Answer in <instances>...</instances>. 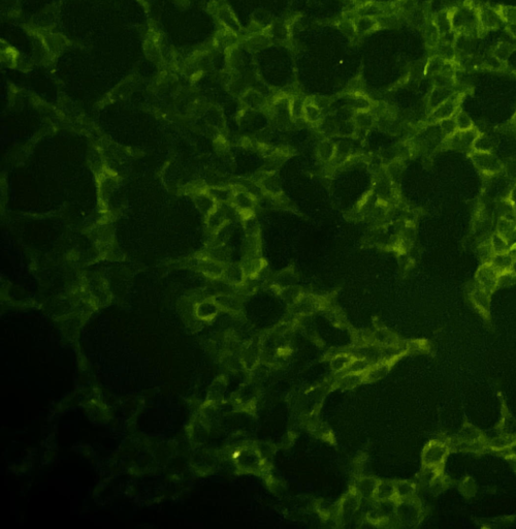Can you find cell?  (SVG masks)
Masks as SVG:
<instances>
[{"label": "cell", "mask_w": 516, "mask_h": 529, "mask_svg": "<svg viewBox=\"0 0 516 529\" xmlns=\"http://www.w3.org/2000/svg\"><path fill=\"white\" fill-rule=\"evenodd\" d=\"M512 452H513V454H514V455H515V457H516V445L512 446Z\"/></svg>", "instance_id": "cb8c5ba5"}, {"label": "cell", "mask_w": 516, "mask_h": 529, "mask_svg": "<svg viewBox=\"0 0 516 529\" xmlns=\"http://www.w3.org/2000/svg\"><path fill=\"white\" fill-rule=\"evenodd\" d=\"M469 157L477 170L483 174L493 175L502 170V163L500 159L492 152L472 150L469 153Z\"/></svg>", "instance_id": "7a4b0ae2"}, {"label": "cell", "mask_w": 516, "mask_h": 529, "mask_svg": "<svg viewBox=\"0 0 516 529\" xmlns=\"http://www.w3.org/2000/svg\"><path fill=\"white\" fill-rule=\"evenodd\" d=\"M464 94L455 92L450 97H448L445 101L436 107L432 114L428 117V123H439L442 120L453 118L455 117L460 109V105L464 99Z\"/></svg>", "instance_id": "6da1fadb"}, {"label": "cell", "mask_w": 516, "mask_h": 529, "mask_svg": "<svg viewBox=\"0 0 516 529\" xmlns=\"http://www.w3.org/2000/svg\"><path fill=\"white\" fill-rule=\"evenodd\" d=\"M499 277L500 272L489 262L483 263V265L479 267L475 275L477 285L489 293H491L493 289L498 286Z\"/></svg>", "instance_id": "3957f363"}, {"label": "cell", "mask_w": 516, "mask_h": 529, "mask_svg": "<svg viewBox=\"0 0 516 529\" xmlns=\"http://www.w3.org/2000/svg\"><path fill=\"white\" fill-rule=\"evenodd\" d=\"M414 491V488L411 484L403 482L400 483L398 486H396V495L400 498H407L409 497Z\"/></svg>", "instance_id": "603a6c76"}, {"label": "cell", "mask_w": 516, "mask_h": 529, "mask_svg": "<svg viewBox=\"0 0 516 529\" xmlns=\"http://www.w3.org/2000/svg\"><path fill=\"white\" fill-rule=\"evenodd\" d=\"M490 245L492 248L493 253H503L511 251L512 248L509 245V243L501 236L499 232L493 234L490 238Z\"/></svg>", "instance_id": "8fae6325"}, {"label": "cell", "mask_w": 516, "mask_h": 529, "mask_svg": "<svg viewBox=\"0 0 516 529\" xmlns=\"http://www.w3.org/2000/svg\"><path fill=\"white\" fill-rule=\"evenodd\" d=\"M352 363V358L347 355H339L332 361V367L335 371H341Z\"/></svg>", "instance_id": "ac0fdd59"}, {"label": "cell", "mask_w": 516, "mask_h": 529, "mask_svg": "<svg viewBox=\"0 0 516 529\" xmlns=\"http://www.w3.org/2000/svg\"><path fill=\"white\" fill-rule=\"evenodd\" d=\"M439 123H440L442 132L446 135V137L453 136L455 133L458 132V126H457V122H456L455 117H453V118H448V119L442 120Z\"/></svg>", "instance_id": "d6986e66"}, {"label": "cell", "mask_w": 516, "mask_h": 529, "mask_svg": "<svg viewBox=\"0 0 516 529\" xmlns=\"http://www.w3.org/2000/svg\"><path fill=\"white\" fill-rule=\"evenodd\" d=\"M513 51V47L509 44H505V43H502L499 45L498 49L494 51V55H496V58L499 60H506L507 58L510 56V54L512 53Z\"/></svg>", "instance_id": "7402d4cb"}, {"label": "cell", "mask_w": 516, "mask_h": 529, "mask_svg": "<svg viewBox=\"0 0 516 529\" xmlns=\"http://www.w3.org/2000/svg\"><path fill=\"white\" fill-rule=\"evenodd\" d=\"M478 135L479 133L475 130V128L473 130L466 132L458 131L453 136L447 137V139L449 140L448 145H450V148L465 150L470 153L473 150V143Z\"/></svg>", "instance_id": "277c9868"}, {"label": "cell", "mask_w": 516, "mask_h": 529, "mask_svg": "<svg viewBox=\"0 0 516 529\" xmlns=\"http://www.w3.org/2000/svg\"><path fill=\"white\" fill-rule=\"evenodd\" d=\"M455 92H451V90L449 88H442V87H437L434 91H433V94L431 96V99H429V103L432 107H434V109L436 107H438L440 103H442L443 101H445L448 97H450L451 95H453Z\"/></svg>", "instance_id": "4fadbf2b"}, {"label": "cell", "mask_w": 516, "mask_h": 529, "mask_svg": "<svg viewBox=\"0 0 516 529\" xmlns=\"http://www.w3.org/2000/svg\"><path fill=\"white\" fill-rule=\"evenodd\" d=\"M473 150L483 151V152H491L492 151L491 140L487 136L479 134L473 143Z\"/></svg>", "instance_id": "9a60e30c"}, {"label": "cell", "mask_w": 516, "mask_h": 529, "mask_svg": "<svg viewBox=\"0 0 516 529\" xmlns=\"http://www.w3.org/2000/svg\"><path fill=\"white\" fill-rule=\"evenodd\" d=\"M501 17L498 15V13L488 11V10H482L478 14V21L480 25L483 28H496L499 26V20Z\"/></svg>", "instance_id": "ba28073f"}, {"label": "cell", "mask_w": 516, "mask_h": 529, "mask_svg": "<svg viewBox=\"0 0 516 529\" xmlns=\"http://www.w3.org/2000/svg\"><path fill=\"white\" fill-rule=\"evenodd\" d=\"M447 448L442 442L433 441L425 447L423 452L424 464L428 467H435L441 464L446 457Z\"/></svg>", "instance_id": "5b68a950"}, {"label": "cell", "mask_w": 516, "mask_h": 529, "mask_svg": "<svg viewBox=\"0 0 516 529\" xmlns=\"http://www.w3.org/2000/svg\"><path fill=\"white\" fill-rule=\"evenodd\" d=\"M489 292L485 291L477 285V287L472 292V299L478 307H480L483 310H487L489 305Z\"/></svg>", "instance_id": "30bf717a"}, {"label": "cell", "mask_w": 516, "mask_h": 529, "mask_svg": "<svg viewBox=\"0 0 516 529\" xmlns=\"http://www.w3.org/2000/svg\"><path fill=\"white\" fill-rule=\"evenodd\" d=\"M377 483L372 479H363L358 483V492L363 496L375 495L377 489Z\"/></svg>", "instance_id": "2e32d148"}, {"label": "cell", "mask_w": 516, "mask_h": 529, "mask_svg": "<svg viewBox=\"0 0 516 529\" xmlns=\"http://www.w3.org/2000/svg\"><path fill=\"white\" fill-rule=\"evenodd\" d=\"M387 371H389V367H387L385 364L378 365V366H375V367L367 370L364 372V376L367 379H370V380H378V379L382 378L387 373Z\"/></svg>", "instance_id": "e0dca14e"}, {"label": "cell", "mask_w": 516, "mask_h": 529, "mask_svg": "<svg viewBox=\"0 0 516 529\" xmlns=\"http://www.w3.org/2000/svg\"><path fill=\"white\" fill-rule=\"evenodd\" d=\"M498 232L509 243L511 248L516 247V221L501 217L498 221Z\"/></svg>", "instance_id": "8992f818"}, {"label": "cell", "mask_w": 516, "mask_h": 529, "mask_svg": "<svg viewBox=\"0 0 516 529\" xmlns=\"http://www.w3.org/2000/svg\"><path fill=\"white\" fill-rule=\"evenodd\" d=\"M514 118H515V119H516V114H515V117H514Z\"/></svg>", "instance_id": "d4e9b609"}, {"label": "cell", "mask_w": 516, "mask_h": 529, "mask_svg": "<svg viewBox=\"0 0 516 529\" xmlns=\"http://www.w3.org/2000/svg\"><path fill=\"white\" fill-rule=\"evenodd\" d=\"M260 463V457L251 450H246L239 456L238 464L241 465L244 469H253Z\"/></svg>", "instance_id": "9c48e42d"}, {"label": "cell", "mask_w": 516, "mask_h": 529, "mask_svg": "<svg viewBox=\"0 0 516 529\" xmlns=\"http://www.w3.org/2000/svg\"><path fill=\"white\" fill-rule=\"evenodd\" d=\"M498 15L502 20L511 24H516V8H502L499 10Z\"/></svg>", "instance_id": "44dd1931"}, {"label": "cell", "mask_w": 516, "mask_h": 529, "mask_svg": "<svg viewBox=\"0 0 516 529\" xmlns=\"http://www.w3.org/2000/svg\"><path fill=\"white\" fill-rule=\"evenodd\" d=\"M455 119L457 122L458 131L466 132V131H470V130L474 129L473 121L471 120L469 115L464 111L458 112V114L455 116Z\"/></svg>", "instance_id": "5bb4252c"}, {"label": "cell", "mask_w": 516, "mask_h": 529, "mask_svg": "<svg viewBox=\"0 0 516 529\" xmlns=\"http://www.w3.org/2000/svg\"><path fill=\"white\" fill-rule=\"evenodd\" d=\"M396 495V486L390 483H380L377 485L375 496L380 500H390Z\"/></svg>", "instance_id": "7c38bea8"}, {"label": "cell", "mask_w": 516, "mask_h": 529, "mask_svg": "<svg viewBox=\"0 0 516 529\" xmlns=\"http://www.w3.org/2000/svg\"><path fill=\"white\" fill-rule=\"evenodd\" d=\"M358 506V500L354 497H348L344 500L342 504V513L344 516H351Z\"/></svg>", "instance_id": "ffe728a7"}, {"label": "cell", "mask_w": 516, "mask_h": 529, "mask_svg": "<svg viewBox=\"0 0 516 529\" xmlns=\"http://www.w3.org/2000/svg\"><path fill=\"white\" fill-rule=\"evenodd\" d=\"M514 262H515L514 257L512 256L511 251H508V252L493 255L489 263L500 272V274H502V273L512 271Z\"/></svg>", "instance_id": "52a82bcc"}]
</instances>
